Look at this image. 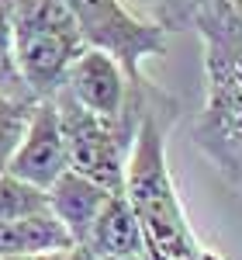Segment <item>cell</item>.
<instances>
[{"label":"cell","instance_id":"6da1fadb","mask_svg":"<svg viewBox=\"0 0 242 260\" xmlns=\"http://www.w3.org/2000/svg\"><path fill=\"white\" fill-rule=\"evenodd\" d=\"M180 118V104L166 90H156L142 111L139 132L125 167V194L139 215L145 250L163 260H208V246L197 240L187 219L177 180L166 163V136Z\"/></svg>","mask_w":242,"mask_h":260},{"label":"cell","instance_id":"7a4b0ae2","mask_svg":"<svg viewBox=\"0 0 242 260\" xmlns=\"http://www.w3.org/2000/svg\"><path fill=\"white\" fill-rule=\"evenodd\" d=\"M204 42L208 98L194 125V146L222 180L242 194V18L239 7L197 31Z\"/></svg>","mask_w":242,"mask_h":260},{"label":"cell","instance_id":"3957f363","mask_svg":"<svg viewBox=\"0 0 242 260\" xmlns=\"http://www.w3.org/2000/svg\"><path fill=\"white\" fill-rule=\"evenodd\" d=\"M11 45L31 94L42 101L62 87L87 39L62 0H11Z\"/></svg>","mask_w":242,"mask_h":260},{"label":"cell","instance_id":"277c9868","mask_svg":"<svg viewBox=\"0 0 242 260\" xmlns=\"http://www.w3.org/2000/svg\"><path fill=\"white\" fill-rule=\"evenodd\" d=\"M52 104H56L59 121H62L69 167L80 170L83 177L111 187V191H121L125 187V167H128V153H132L135 132L125 128V125H114V121L101 118L94 111H87L66 90H56Z\"/></svg>","mask_w":242,"mask_h":260},{"label":"cell","instance_id":"5b68a950","mask_svg":"<svg viewBox=\"0 0 242 260\" xmlns=\"http://www.w3.org/2000/svg\"><path fill=\"white\" fill-rule=\"evenodd\" d=\"M62 4L76 18L87 45L111 52L135 83L149 80L142 73V62L166 52V28L159 21L132 14L121 0H62Z\"/></svg>","mask_w":242,"mask_h":260},{"label":"cell","instance_id":"8992f818","mask_svg":"<svg viewBox=\"0 0 242 260\" xmlns=\"http://www.w3.org/2000/svg\"><path fill=\"white\" fill-rule=\"evenodd\" d=\"M7 170L14 177L35 184L42 191H49L56 180L69 170V156H66V136H62V121L52 98L35 101L28 128L21 136L14 156L7 163Z\"/></svg>","mask_w":242,"mask_h":260},{"label":"cell","instance_id":"52a82bcc","mask_svg":"<svg viewBox=\"0 0 242 260\" xmlns=\"http://www.w3.org/2000/svg\"><path fill=\"white\" fill-rule=\"evenodd\" d=\"M45 194H49V208H52L56 219L66 225V233L73 236V243L83 246V240L90 236L97 215L104 212V205H107V198H111L114 191L104 187V184H97V180L83 177L80 170L69 167Z\"/></svg>","mask_w":242,"mask_h":260},{"label":"cell","instance_id":"ba28073f","mask_svg":"<svg viewBox=\"0 0 242 260\" xmlns=\"http://www.w3.org/2000/svg\"><path fill=\"white\" fill-rule=\"evenodd\" d=\"M83 250L94 260H121V257H142L145 253V236H142L139 215L132 208V201L125 194V187L114 191L104 212L97 215L90 236L83 240Z\"/></svg>","mask_w":242,"mask_h":260},{"label":"cell","instance_id":"9c48e42d","mask_svg":"<svg viewBox=\"0 0 242 260\" xmlns=\"http://www.w3.org/2000/svg\"><path fill=\"white\" fill-rule=\"evenodd\" d=\"M76 246L56 212L45 205L31 215L0 222V257L7 253H49V250H69Z\"/></svg>","mask_w":242,"mask_h":260},{"label":"cell","instance_id":"30bf717a","mask_svg":"<svg viewBox=\"0 0 242 260\" xmlns=\"http://www.w3.org/2000/svg\"><path fill=\"white\" fill-rule=\"evenodd\" d=\"M235 11V0H156V21L166 31H201Z\"/></svg>","mask_w":242,"mask_h":260},{"label":"cell","instance_id":"8fae6325","mask_svg":"<svg viewBox=\"0 0 242 260\" xmlns=\"http://www.w3.org/2000/svg\"><path fill=\"white\" fill-rule=\"evenodd\" d=\"M49 205V194L28 184V180L14 177L11 170L0 174V222H11V219H21V215H31Z\"/></svg>","mask_w":242,"mask_h":260},{"label":"cell","instance_id":"7c38bea8","mask_svg":"<svg viewBox=\"0 0 242 260\" xmlns=\"http://www.w3.org/2000/svg\"><path fill=\"white\" fill-rule=\"evenodd\" d=\"M31 108L35 104H28V101H14V98H7V94H0V174L7 170V163L14 156L24 128H28Z\"/></svg>","mask_w":242,"mask_h":260},{"label":"cell","instance_id":"4fadbf2b","mask_svg":"<svg viewBox=\"0 0 242 260\" xmlns=\"http://www.w3.org/2000/svg\"><path fill=\"white\" fill-rule=\"evenodd\" d=\"M0 94H7V98H14V101H28V104L38 101L31 94V87H28V80H24V73H21V66H18L11 35L0 39Z\"/></svg>","mask_w":242,"mask_h":260},{"label":"cell","instance_id":"5bb4252c","mask_svg":"<svg viewBox=\"0 0 242 260\" xmlns=\"http://www.w3.org/2000/svg\"><path fill=\"white\" fill-rule=\"evenodd\" d=\"M73 257V246L69 250H49V253H7L0 260H69Z\"/></svg>","mask_w":242,"mask_h":260},{"label":"cell","instance_id":"9a60e30c","mask_svg":"<svg viewBox=\"0 0 242 260\" xmlns=\"http://www.w3.org/2000/svg\"><path fill=\"white\" fill-rule=\"evenodd\" d=\"M11 35V0H0V39Z\"/></svg>","mask_w":242,"mask_h":260},{"label":"cell","instance_id":"2e32d148","mask_svg":"<svg viewBox=\"0 0 242 260\" xmlns=\"http://www.w3.org/2000/svg\"><path fill=\"white\" fill-rule=\"evenodd\" d=\"M69 260H94V257H90L83 246H73V257H69Z\"/></svg>","mask_w":242,"mask_h":260},{"label":"cell","instance_id":"e0dca14e","mask_svg":"<svg viewBox=\"0 0 242 260\" xmlns=\"http://www.w3.org/2000/svg\"><path fill=\"white\" fill-rule=\"evenodd\" d=\"M121 260H142V257H121Z\"/></svg>","mask_w":242,"mask_h":260}]
</instances>
